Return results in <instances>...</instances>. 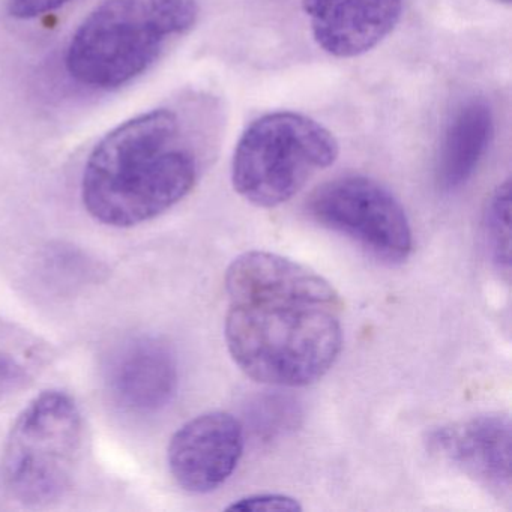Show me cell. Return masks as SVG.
I'll return each instance as SVG.
<instances>
[{
    "label": "cell",
    "mask_w": 512,
    "mask_h": 512,
    "mask_svg": "<svg viewBox=\"0 0 512 512\" xmlns=\"http://www.w3.org/2000/svg\"><path fill=\"white\" fill-rule=\"evenodd\" d=\"M227 349L256 382L301 388L322 379L343 347V299L322 275L269 251H248L226 272Z\"/></svg>",
    "instance_id": "obj_1"
},
{
    "label": "cell",
    "mask_w": 512,
    "mask_h": 512,
    "mask_svg": "<svg viewBox=\"0 0 512 512\" xmlns=\"http://www.w3.org/2000/svg\"><path fill=\"white\" fill-rule=\"evenodd\" d=\"M197 178L178 115L151 110L113 128L92 149L83 170V205L106 226H139L178 205Z\"/></svg>",
    "instance_id": "obj_2"
},
{
    "label": "cell",
    "mask_w": 512,
    "mask_h": 512,
    "mask_svg": "<svg viewBox=\"0 0 512 512\" xmlns=\"http://www.w3.org/2000/svg\"><path fill=\"white\" fill-rule=\"evenodd\" d=\"M338 155V140L319 122L301 113H268L256 119L236 145L233 188L257 208H275L331 167Z\"/></svg>",
    "instance_id": "obj_3"
},
{
    "label": "cell",
    "mask_w": 512,
    "mask_h": 512,
    "mask_svg": "<svg viewBox=\"0 0 512 512\" xmlns=\"http://www.w3.org/2000/svg\"><path fill=\"white\" fill-rule=\"evenodd\" d=\"M83 443L79 406L67 392L46 391L17 416L5 442L2 472L17 502H58L73 482Z\"/></svg>",
    "instance_id": "obj_4"
},
{
    "label": "cell",
    "mask_w": 512,
    "mask_h": 512,
    "mask_svg": "<svg viewBox=\"0 0 512 512\" xmlns=\"http://www.w3.org/2000/svg\"><path fill=\"white\" fill-rule=\"evenodd\" d=\"M166 40L146 0H104L74 32L65 67L85 88L113 91L146 73Z\"/></svg>",
    "instance_id": "obj_5"
},
{
    "label": "cell",
    "mask_w": 512,
    "mask_h": 512,
    "mask_svg": "<svg viewBox=\"0 0 512 512\" xmlns=\"http://www.w3.org/2000/svg\"><path fill=\"white\" fill-rule=\"evenodd\" d=\"M317 224L352 239L386 265H400L413 250L409 218L397 197L365 176H341L317 188L307 203Z\"/></svg>",
    "instance_id": "obj_6"
},
{
    "label": "cell",
    "mask_w": 512,
    "mask_h": 512,
    "mask_svg": "<svg viewBox=\"0 0 512 512\" xmlns=\"http://www.w3.org/2000/svg\"><path fill=\"white\" fill-rule=\"evenodd\" d=\"M241 422L227 412L202 413L182 425L169 443L173 478L188 493L206 494L229 481L244 454Z\"/></svg>",
    "instance_id": "obj_7"
},
{
    "label": "cell",
    "mask_w": 512,
    "mask_h": 512,
    "mask_svg": "<svg viewBox=\"0 0 512 512\" xmlns=\"http://www.w3.org/2000/svg\"><path fill=\"white\" fill-rule=\"evenodd\" d=\"M104 380L119 409L151 415L172 403L178 391V361L173 350L158 338H128L110 353Z\"/></svg>",
    "instance_id": "obj_8"
},
{
    "label": "cell",
    "mask_w": 512,
    "mask_h": 512,
    "mask_svg": "<svg viewBox=\"0 0 512 512\" xmlns=\"http://www.w3.org/2000/svg\"><path fill=\"white\" fill-rule=\"evenodd\" d=\"M511 419L479 415L433 431L431 451L500 494L511 490Z\"/></svg>",
    "instance_id": "obj_9"
},
{
    "label": "cell",
    "mask_w": 512,
    "mask_h": 512,
    "mask_svg": "<svg viewBox=\"0 0 512 512\" xmlns=\"http://www.w3.org/2000/svg\"><path fill=\"white\" fill-rule=\"evenodd\" d=\"M311 34L334 58L364 55L400 22L403 0H302Z\"/></svg>",
    "instance_id": "obj_10"
},
{
    "label": "cell",
    "mask_w": 512,
    "mask_h": 512,
    "mask_svg": "<svg viewBox=\"0 0 512 512\" xmlns=\"http://www.w3.org/2000/svg\"><path fill=\"white\" fill-rule=\"evenodd\" d=\"M493 134V112L485 101H467L455 112L437 161V182L442 190H457L472 178L487 154Z\"/></svg>",
    "instance_id": "obj_11"
},
{
    "label": "cell",
    "mask_w": 512,
    "mask_h": 512,
    "mask_svg": "<svg viewBox=\"0 0 512 512\" xmlns=\"http://www.w3.org/2000/svg\"><path fill=\"white\" fill-rule=\"evenodd\" d=\"M511 182L494 190L484 212V235L491 260L499 271L509 274L511 266Z\"/></svg>",
    "instance_id": "obj_12"
},
{
    "label": "cell",
    "mask_w": 512,
    "mask_h": 512,
    "mask_svg": "<svg viewBox=\"0 0 512 512\" xmlns=\"http://www.w3.org/2000/svg\"><path fill=\"white\" fill-rule=\"evenodd\" d=\"M146 4L167 38L188 34L199 19L197 0H146Z\"/></svg>",
    "instance_id": "obj_13"
},
{
    "label": "cell",
    "mask_w": 512,
    "mask_h": 512,
    "mask_svg": "<svg viewBox=\"0 0 512 512\" xmlns=\"http://www.w3.org/2000/svg\"><path fill=\"white\" fill-rule=\"evenodd\" d=\"M227 509L241 512H298L302 511V506L295 497L287 494L262 493L235 500L232 505L227 506Z\"/></svg>",
    "instance_id": "obj_14"
},
{
    "label": "cell",
    "mask_w": 512,
    "mask_h": 512,
    "mask_svg": "<svg viewBox=\"0 0 512 512\" xmlns=\"http://www.w3.org/2000/svg\"><path fill=\"white\" fill-rule=\"evenodd\" d=\"M28 371L13 356L0 350V398L16 394L28 385Z\"/></svg>",
    "instance_id": "obj_15"
},
{
    "label": "cell",
    "mask_w": 512,
    "mask_h": 512,
    "mask_svg": "<svg viewBox=\"0 0 512 512\" xmlns=\"http://www.w3.org/2000/svg\"><path fill=\"white\" fill-rule=\"evenodd\" d=\"M71 0H8V14L17 20H34L70 4Z\"/></svg>",
    "instance_id": "obj_16"
},
{
    "label": "cell",
    "mask_w": 512,
    "mask_h": 512,
    "mask_svg": "<svg viewBox=\"0 0 512 512\" xmlns=\"http://www.w3.org/2000/svg\"><path fill=\"white\" fill-rule=\"evenodd\" d=\"M496 2H499V4H505V5L511 4V0H496Z\"/></svg>",
    "instance_id": "obj_17"
}]
</instances>
